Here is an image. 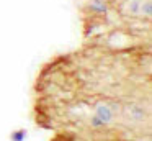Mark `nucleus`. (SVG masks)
Instances as JSON below:
<instances>
[{"label": "nucleus", "instance_id": "nucleus-1", "mask_svg": "<svg viewBox=\"0 0 152 141\" xmlns=\"http://www.w3.org/2000/svg\"><path fill=\"white\" fill-rule=\"evenodd\" d=\"M33 120L51 134L152 141L151 44L83 39L51 58L33 84Z\"/></svg>", "mask_w": 152, "mask_h": 141}]
</instances>
